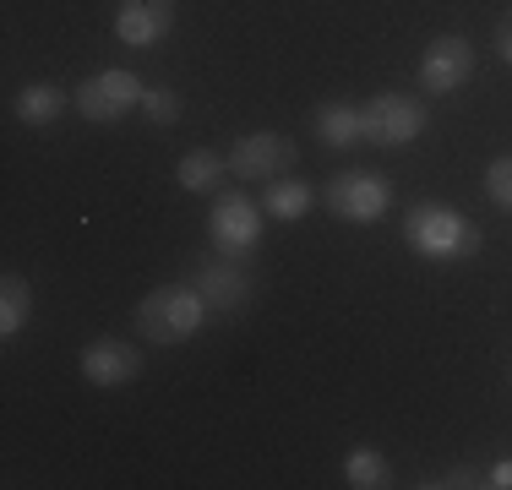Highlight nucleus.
I'll list each match as a JSON object with an SVG mask.
<instances>
[{"instance_id":"1","label":"nucleus","mask_w":512,"mask_h":490,"mask_svg":"<svg viewBox=\"0 0 512 490\" xmlns=\"http://www.w3.org/2000/svg\"><path fill=\"white\" fill-rule=\"evenodd\" d=\"M207 322V300L197 284H164L137 305V333L148 343H186Z\"/></svg>"},{"instance_id":"2","label":"nucleus","mask_w":512,"mask_h":490,"mask_svg":"<svg viewBox=\"0 0 512 490\" xmlns=\"http://www.w3.org/2000/svg\"><path fill=\"white\" fill-rule=\"evenodd\" d=\"M404 240H409V251L431 256V262H453V256L480 251V229H474L463 213H453V207H442V202L414 207V213L404 218Z\"/></svg>"},{"instance_id":"3","label":"nucleus","mask_w":512,"mask_h":490,"mask_svg":"<svg viewBox=\"0 0 512 490\" xmlns=\"http://www.w3.org/2000/svg\"><path fill=\"white\" fill-rule=\"evenodd\" d=\"M256 240H262V207H256L246 191H224L213 202V218H207V245H213V256L240 262V256L256 251Z\"/></svg>"},{"instance_id":"4","label":"nucleus","mask_w":512,"mask_h":490,"mask_svg":"<svg viewBox=\"0 0 512 490\" xmlns=\"http://www.w3.org/2000/svg\"><path fill=\"white\" fill-rule=\"evenodd\" d=\"M360 126L371 147H409L425 131V104L409 93H376L360 104Z\"/></svg>"},{"instance_id":"5","label":"nucleus","mask_w":512,"mask_h":490,"mask_svg":"<svg viewBox=\"0 0 512 490\" xmlns=\"http://www.w3.org/2000/svg\"><path fill=\"white\" fill-rule=\"evenodd\" d=\"M142 93H148V88H142L137 71H120V66L93 71L88 82H77V115L93 120V126H109V120L142 109Z\"/></svg>"},{"instance_id":"6","label":"nucleus","mask_w":512,"mask_h":490,"mask_svg":"<svg viewBox=\"0 0 512 490\" xmlns=\"http://www.w3.org/2000/svg\"><path fill=\"white\" fill-rule=\"evenodd\" d=\"M322 202L333 207V218H344V224H376V218L393 207V186H387L382 175H371V169H344V175L327 180Z\"/></svg>"},{"instance_id":"7","label":"nucleus","mask_w":512,"mask_h":490,"mask_svg":"<svg viewBox=\"0 0 512 490\" xmlns=\"http://www.w3.org/2000/svg\"><path fill=\"white\" fill-rule=\"evenodd\" d=\"M300 147L289 137H278V131H246V137H235V147H229V175L240 180H284L289 169H295Z\"/></svg>"},{"instance_id":"8","label":"nucleus","mask_w":512,"mask_h":490,"mask_svg":"<svg viewBox=\"0 0 512 490\" xmlns=\"http://www.w3.org/2000/svg\"><path fill=\"white\" fill-rule=\"evenodd\" d=\"M469 77H474V44L458 39V33H442L420 55V88L425 93H458Z\"/></svg>"},{"instance_id":"9","label":"nucleus","mask_w":512,"mask_h":490,"mask_svg":"<svg viewBox=\"0 0 512 490\" xmlns=\"http://www.w3.org/2000/svg\"><path fill=\"white\" fill-rule=\"evenodd\" d=\"M175 28V0H120L115 6V39L131 49H153Z\"/></svg>"},{"instance_id":"10","label":"nucleus","mask_w":512,"mask_h":490,"mask_svg":"<svg viewBox=\"0 0 512 490\" xmlns=\"http://www.w3.org/2000/svg\"><path fill=\"white\" fill-rule=\"evenodd\" d=\"M82 376H88L93 387H126L142 376V349H131V343H120V338H93L88 349H82Z\"/></svg>"},{"instance_id":"11","label":"nucleus","mask_w":512,"mask_h":490,"mask_svg":"<svg viewBox=\"0 0 512 490\" xmlns=\"http://www.w3.org/2000/svg\"><path fill=\"white\" fill-rule=\"evenodd\" d=\"M191 284L202 289L207 311H218V316H235L240 305L251 300V278L240 273V262H229V256H218V262H202Z\"/></svg>"},{"instance_id":"12","label":"nucleus","mask_w":512,"mask_h":490,"mask_svg":"<svg viewBox=\"0 0 512 490\" xmlns=\"http://www.w3.org/2000/svg\"><path fill=\"white\" fill-rule=\"evenodd\" d=\"M11 109H17L22 126L39 131V126H55V120L66 115V93H60L55 82H28V88L17 93V104H11Z\"/></svg>"},{"instance_id":"13","label":"nucleus","mask_w":512,"mask_h":490,"mask_svg":"<svg viewBox=\"0 0 512 490\" xmlns=\"http://www.w3.org/2000/svg\"><path fill=\"white\" fill-rule=\"evenodd\" d=\"M316 137H322V147H355V142H365V126H360V109L355 104H322L316 109Z\"/></svg>"},{"instance_id":"14","label":"nucleus","mask_w":512,"mask_h":490,"mask_svg":"<svg viewBox=\"0 0 512 490\" xmlns=\"http://www.w3.org/2000/svg\"><path fill=\"white\" fill-rule=\"evenodd\" d=\"M311 202H316V191L306 186V180H267V191H262V213L267 218H284V224H295V218H306L311 213Z\"/></svg>"},{"instance_id":"15","label":"nucleus","mask_w":512,"mask_h":490,"mask_svg":"<svg viewBox=\"0 0 512 490\" xmlns=\"http://www.w3.org/2000/svg\"><path fill=\"white\" fill-rule=\"evenodd\" d=\"M28 316H33V284L22 273H6L0 278V338L11 343L28 327Z\"/></svg>"},{"instance_id":"16","label":"nucleus","mask_w":512,"mask_h":490,"mask_svg":"<svg viewBox=\"0 0 512 490\" xmlns=\"http://www.w3.org/2000/svg\"><path fill=\"white\" fill-rule=\"evenodd\" d=\"M224 169H229V158H218L213 147H191L186 158H180V186H186L191 196H207V191H218V180H224Z\"/></svg>"},{"instance_id":"17","label":"nucleus","mask_w":512,"mask_h":490,"mask_svg":"<svg viewBox=\"0 0 512 490\" xmlns=\"http://www.w3.org/2000/svg\"><path fill=\"white\" fill-rule=\"evenodd\" d=\"M344 485H355V490H387V485H393V469H387V458L376 447H355L344 458Z\"/></svg>"},{"instance_id":"18","label":"nucleus","mask_w":512,"mask_h":490,"mask_svg":"<svg viewBox=\"0 0 512 490\" xmlns=\"http://www.w3.org/2000/svg\"><path fill=\"white\" fill-rule=\"evenodd\" d=\"M142 115H148L153 126H175L180 120V93L175 88H148L142 93Z\"/></svg>"},{"instance_id":"19","label":"nucleus","mask_w":512,"mask_h":490,"mask_svg":"<svg viewBox=\"0 0 512 490\" xmlns=\"http://www.w3.org/2000/svg\"><path fill=\"white\" fill-rule=\"evenodd\" d=\"M485 196L512 213V153L507 158H491V169H485Z\"/></svg>"},{"instance_id":"20","label":"nucleus","mask_w":512,"mask_h":490,"mask_svg":"<svg viewBox=\"0 0 512 490\" xmlns=\"http://www.w3.org/2000/svg\"><path fill=\"white\" fill-rule=\"evenodd\" d=\"M496 55H502V66H512V11L496 22Z\"/></svg>"},{"instance_id":"21","label":"nucleus","mask_w":512,"mask_h":490,"mask_svg":"<svg viewBox=\"0 0 512 490\" xmlns=\"http://www.w3.org/2000/svg\"><path fill=\"white\" fill-rule=\"evenodd\" d=\"M485 485H496V490H512V458H502V463H496V469H491V480H485Z\"/></svg>"}]
</instances>
